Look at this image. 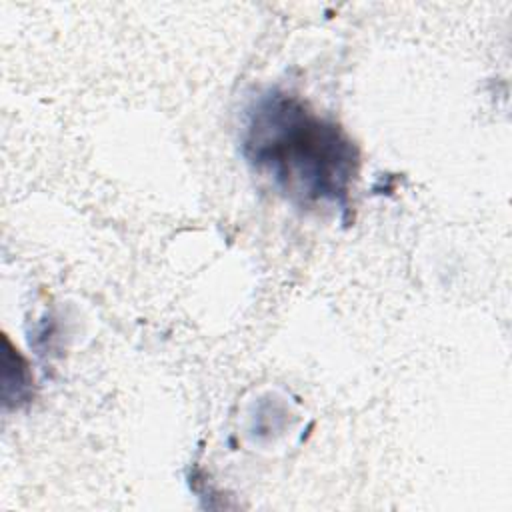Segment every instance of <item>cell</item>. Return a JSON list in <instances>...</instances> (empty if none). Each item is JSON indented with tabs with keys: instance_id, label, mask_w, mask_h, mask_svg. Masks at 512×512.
<instances>
[{
	"instance_id": "cell-1",
	"label": "cell",
	"mask_w": 512,
	"mask_h": 512,
	"mask_svg": "<svg viewBox=\"0 0 512 512\" xmlns=\"http://www.w3.org/2000/svg\"><path fill=\"white\" fill-rule=\"evenodd\" d=\"M242 154L292 202L348 208L360 168L358 148L342 126L318 116L298 96L268 90L248 106Z\"/></svg>"
}]
</instances>
